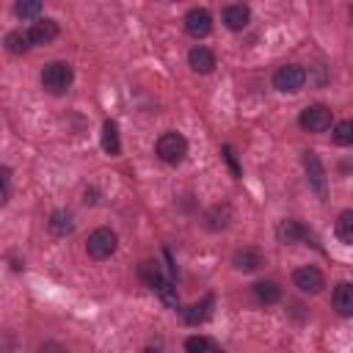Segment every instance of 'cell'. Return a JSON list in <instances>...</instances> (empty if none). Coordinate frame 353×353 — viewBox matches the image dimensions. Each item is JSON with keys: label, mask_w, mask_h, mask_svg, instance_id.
<instances>
[{"label": "cell", "mask_w": 353, "mask_h": 353, "mask_svg": "<svg viewBox=\"0 0 353 353\" xmlns=\"http://www.w3.org/2000/svg\"><path fill=\"white\" fill-rule=\"evenodd\" d=\"M143 353H160V350H154V347H146V350H143Z\"/></svg>", "instance_id": "30"}, {"label": "cell", "mask_w": 353, "mask_h": 353, "mask_svg": "<svg viewBox=\"0 0 353 353\" xmlns=\"http://www.w3.org/2000/svg\"><path fill=\"white\" fill-rule=\"evenodd\" d=\"M212 306H215V298H212V295H207L201 303H193V306L182 309V317H185V323H188V325H199V323L210 320Z\"/></svg>", "instance_id": "14"}, {"label": "cell", "mask_w": 353, "mask_h": 353, "mask_svg": "<svg viewBox=\"0 0 353 353\" xmlns=\"http://www.w3.org/2000/svg\"><path fill=\"white\" fill-rule=\"evenodd\" d=\"M28 36H30V44H50L58 39V22L55 19H36L30 28H28Z\"/></svg>", "instance_id": "10"}, {"label": "cell", "mask_w": 353, "mask_h": 353, "mask_svg": "<svg viewBox=\"0 0 353 353\" xmlns=\"http://www.w3.org/2000/svg\"><path fill=\"white\" fill-rule=\"evenodd\" d=\"M185 350H188V353H210V350H212V342H210L207 336H199V334H196V336H188V339H185Z\"/></svg>", "instance_id": "25"}, {"label": "cell", "mask_w": 353, "mask_h": 353, "mask_svg": "<svg viewBox=\"0 0 353 353\" xmlns=\"http://www.w3.org/2000/svg\"><path fill=\"white\" fill-rule=\"evenodd\" d=\"M221 19H223V25H226L229 30H243V28H248V22H251V8L243 6V3H232V6H226V8L221 11Z\"/></svg>", "instance_id": "9"}, {"label": "cell", "mask_w": 353, "mask_h": 353, "mask_svg": "<svg viewBox=\"0 0 353 353\" xmlns=\"http://www.w3.org/2000/svg\"><path fill=\"white\" fill-rule=\"evenodd\" d=\"M39 353H66V347H63L61 342H52V339H50V342H41V345H39Z\"/></svg>", "instance_id": "29"}, {"label": "cell", "mask_w": 353, "mask_h": 353, "mask_svg": "<svg viewBox=\"0 0 353 353\" xmlns=\"http://www.w3.org/2000/svg\"><path fill=\"white\" fill-rule=\"evenodd\" d=\"M292 281H295V287H298L301 292H306V295H317V292L325 287V276H323V270L314 268V265L298 268V270L292 273Z\"/></svg>", "instance_id": "7"}, {"label": "cell", "mask_w": 353, "mask_h": 353, "mask_svg": "<svg viewBox=\"0 0 353 353\" xmlns=\"http://www.w3.org/2000/svg\"><path fill=\"white\" fill-rule=\"evenodd\" d=\"M331 138L336 146H353V119H342L334 124Z\"/></svg>", "instance_id": "23"}, {"label": "cell", "mask_w": 353, "mask_h": 353, "mask_svg": "<svg viewBox=\"0 0 353 353\" xmlns=\"http://www.w3.org/2000/svg\"><path fill=\"white\" fill-rule=\"evenodd\" d=\"M188 63H190V69L199 72V74H210V72L218 66L215 52L207 50V47H201V44H196V47L188 52Z\"/></svg>", "instance_id": "11"}, {"label": "cell", "mask_w": 353, "mask_h": 353, "mask_svg": "<svg viewBox=\"0 0 353 353\" xmlns=\"http://www.w3.org/2000/svg\"><path fill=\"white\" fill-rule=\"evenodd\" d=\"M47 226H50V232H52L55 237H66V234L74 232V218H72V212H66V210H55V212L50 215Z\"/></svg>", "instance_id": "17"}, {"label": "cell", "mask_w": 353, "mask_h": 353, "mask_svg": "<svg viewBox=\"0 0 353 353\" xmlns=\"http://www.w3.org/2000/svg\"><path fill=\"white\" fill-rule=\"evenodd\" d=\"M14 11H17V17H22V19H33V17L41 14V3H39V0H19V3L14 6Z\"/></svg>", "instance_id": "24"}, {"label": "cell", "mask_w": 353, "mask_h": 353, "mask_svg": "<svg viewBox=\"0 0 353 353\" xmlns=\"http://www.w3.org/2000/svg\"><path fill=\"white\" fill-rule=\"evenodd\" d=\"M336 237L347 245H353V210H342L339 218H336V226H334Z\"/></svg>", "instance_id": "22"}, {"label": "cell", "mask_w": 353, "mask_h": 353, "mask_svg": "<svg viewBox=\"0 0 353 353\" xmlns=\"http://www.w3.org/2000/svg\"><path fill=\"white\" fill-rule=\"evenodd\" d=\"M116 245H119L116 232H113V229H108V226H99V229H94V232L88 234L85 251H88V256H91V259H108V256L116 251Z\"/></svg>", "instance_id": "4"}, {"label": "cell", "mask_w": 353, "mask_h": 353, "mask_svg": "<svg viewBox=\"0 0 353 353\" xmlns=\"http://www.w3.org/2000/svg\"><path fill=\"white\" fill-rule=\"evenodd\" d=\"M303 168H306L309 188L320 199H325V193H328V176H325V168H323V163H320V157L314 152H303Z\"/></svg>", "instance_id": "6"}, {"label": "cell", "mask_w": 353, "mask_h": 353, "mask_svg": "<svg viewBox=\"0 0 353 353\" xmlns=\"http://www.w3.org/2000/svg\"><path fill=\"white\" fill-rule=\"evenodd\" d=\"M6 50H8L11 55L28 52V50H30V36H28V30H11V33L6 36Z\"/></svg>", "instance_id": "21"}, {"label": "cell", "mask_w": 353, "mask_h": 353, "mask_svg": "<svg viewBox=\"0 0 353 353\" xmlns=\"http://www.w3.org/2000/svg\"><path fill=\"white\" fill-rule=\"evenodd\" d=\"M154 152H157V157H160L163 163L176 165V163H182V157L188 154V141H185V135H182V132L168 130V132H163V135L157 138Z\"/></svg>", "instance_id": "2"}, {"label": "cell", "mask_w": 353, "mask_h": 353, "mask_svg": "<svg viewBox=\"0 0 353 353\" xmlns=\"http://www.w3.org/2000/svg\"><path fill=\"white\" fill-rule=\"evenodd\" d=\"M185 30L193 36V39H204L210 36L212 30V14L207 8H190L185 14Z\"/></svg>", "instance_id": "8"}, {"label": "cell", "mask_w": 353, "mask_h": 353, "mask_svg": "<svg viewBox=\"0 0 353 353\" xmlns=\"http://www.w3.org/2000/svg\"><path fill=\"white\" fill-rule=\"evenodd\" d=\"M229 221H232V212H229V207H226V204H218V207H212V210L204 215V223H207V229H212V232L226 229V226H229Z\"/></svg>", "instance_id": "20"}, {"label": "cell", "mask_w": 353, "mask_h": 353, "mask_svg": "<svg viewBox=\"0 0 353 353\" xmlns=\"http://www.w3.org/2000/svg\"><path fill=\"white\" fill-rule=\"evenodd\" d=\"M334 309L342 317H350L353 314V284L350 281L336 284V290H334Z\"/></svg>", "instance_id": "16"}, {"label": "cell", "mask_w": 353, "mask_h": 353, "mask_svg": "<svg viewBox=\"0 0 353 353\" xmlns=\"http://www.w3.org/2000/svg\"><path fill=\"white\" fill-rule=\"evenodd\" d=\"M138 273H141V279L146 281V284H152L157 276H160V268H157V262H152V259H146V262H141V268H138Z\"/></svg>", "instance_id": "26"}, {"label": "cell", "mask_w": 353, "mask_h": 353, "mask_svg": "<svg viewBox=\"0 0 353 353\" xmlns=\"http://www.w3.org/2000/svg\"><path fill=\"white\" fill-rule=\"evenodd\" d=\"M276 237H279V243H284V245H292V243H301V240H306L309 237V232L298 223V221H292V218H287V221H281L279 226H276Z\"/></svg>", "instance_id": "13"}, {"label": "cell", "mask_w": 353, "mask_h": 353, "mask_svg": "<svg viewBox=\"0 0 353 353\" xmlns=\"http://www.w3.org/2000/svg\"><path fill=\"white\" fill-rule=\"evenodd\" d=\"M0 179H3V201H8V193H11V168L8 165H3Z\"/></svg>", "instance_id": "28"}, {"label": "cell", "mask_w": 353, "mask_h": 353, "mask_svg": "<svg viewBox=\"0 0 353 353\" xmlns=\"http://www.w3.org/2000/svg\"><path fill=\"white\" fill-rule=\"evenodd\" d=\"M303 83H306V69L298 63H284L273 74V88L281 94H298L303 88Z\"/></svg>", "instance_id": "3"}, {"label": "cell", "mask_w": 353, "mask_h": 353, "mask_svg": "<svg viewBox=\"0 0 353 353\" xmlns=\"http://www.w3.org/2000/svg\"><path fill=\"white\" fill-rule=\"evenodd\" d=\"M102 149H105V154H110V157H116V154L121 152V141H119V124H116L113 119H108V121L102 124Z\"/></svg>", "instance_id": "18"}, {"label": "cell", "mask_w": 353, "mask_h": 353, "mask_svg": "<svg viewBox=\"0 0 353 353\" xmlns=\"http://www.w3.org/2000/svg\"><path fill=\"white\" fill-rule=\"evenodd\" d=\"M254 298H256L259 303H265V306L279 303V301H281V287H279L276 281H270V279L256 281V284H254Z\"/></svg>", "instance_id": "19"}, {"label": "cell", "mask_w": 353, "mask_h": 353, "mask_svg": "<svg viewBox=\"0 0 353 353\" xmlns=\"http://www.w3.org/2000/svg\"><path fill=\"white\" fill-rule=\"evenodd\" d=\"M221 152H223V160H226V163H229V168H232V176H234V179H240V174H243V171H240V165H237V157H234V149H232V146L226 143V146H223Z\"/></svg>", "instance_id": "27"}, {"label": "cell", "mask_w": 353, "mask_h": 353, "mask_svg": "<svg viewBox=\"0 0 353 353\" xmlns=\"http://www.w3.org/2000/svg\"><path fill=\"white\" fill-rule=\"evenodd\" d=\"M72 80H74V72H72V66L66 61H52V63H47L41 69V88L47 94H55V97L66 94Z\"/></svg>", "instance_id": "1"}, {"label": "cell", "mask_w": 353, "mask_h": 353, "mask_svg": "<svg viewBox=\"0 0 353 353\" xmlns=\"http://www.w3.org/2000/svg\"><path fill=\"white\" fill-rule=\"evenodd\" d=\"M232 265H234V270H240V273H254V270H259V268L265 265V259H262V254H259L256 248H240V251H234Z\"/></svg>", "instance_id": "12"}, {"label": "cell", "mask_w": 353, "mask_h": 353, "mask_svg": "<svg viewBox=\"0 0 353 353\" xmlns=\"http://www.w3.org/2000/svg\"><path fill=\"white\" fill-rule=\"evenodd\" d=\"M210 353H223V350H221V347H212V350H210Z\"/></svg>", "instance_id": "31"}, {"label": "cell", "mask_w": 353, "mask_h": 353, "mask_svg": "<svg viewBox=\"0 0 353 353\" xmlns=\"http://www.w3.org/2000/svg\"><path fill=\"white\" fill-rule=\"evenodd\" d=\"M149 287H152V292H157V298H160L165 306H174V309L179 306V298H176V287H174V281H171V279H165L163 273H160V276H157V279H154Z\"/></svg>", "instance_id": "15"}, {"label": "cell", "mask_w": 353, "mask_h": 353, "mask_svg": "<svg viewBox=\"0 0 353 353\" xmlns=\"http://www.w3.org/2000/svg\"><path fill=\"white\" fill-rule=\"evenodd\" d=\"M298 124L306 130V132H325L328 127H331V108H325V105H309V108H303L301 110V119H298Z\"/></svg>", "instance_id": "5"}]
</instances>
